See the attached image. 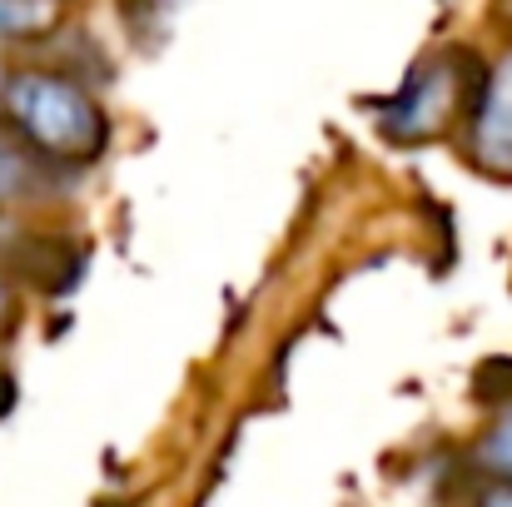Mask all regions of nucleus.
<instances>
[{"mask_svg":"<svg viewBox=\"0 0 512 507\" xmlns=\"http://www.w3.org/2000/svg\"><path fill=\"white\" fill-rule=\"evenodd\" d=\"M60 25V0H0V40H35Z\"/></svg>","mask_w":512,"mask_h":507,"instance_id":"obj_4","label":"nucleus"},{"mask_svg":"<svg viewBox=\"0 0 512 507\" xmlns=\"http://www.w3.org/2000/svg\"><path fill=\"white\" fill-rule=\"evenodd\" d=\"M10 408H15V378H10V373L0 368V418H5Z\"/></svg>","mask_w":512,"mask_h":507,"instance_id":"obj_8","label":"nucleus"},{"mask_svg":"<svg viewBox=\"0 0 512 507\" xmlns=\"http://www.w3.org/2000/svg\"><path fill=\"white\" fill-rule=\"evenodd\" d=\"M30 179H35V165H30V155L0 140V209H5V204H15V199H20V194L30 189Z\"/></svg>","mask_w":512,"mask_h":507,"instance_id":"obj_6","label":"nucleus"},{"mask_svg":"<svg viewBox=\"0 0 512 507\" xmlns=\"http://www.w3.org/2000/svg\"><path fill=\"white\" fill-rule=\"evenodd\" d=\"M478 458H483V468L498 483H512V403L503 408V418L488 428V438L478 443Z\"/></svg>","mask_w":512,"mask_h":507,"instance_id":"obj_5","label":"nucleus"},{"mask_svg":"<svg viewBox=\"0 0 512 507\" xmlns=\"http://www.w3.org/2000/svg\"><path fill=\"white\" fill-rule=\"evenodd\" d=\"M0 110L20 145L45 165H95L110 150V115L100 100L60 70H15L0 85Z\"/></svg>","mask_w":512,"mask_h":507,"instance_id":"obj_1","label":"nucleus"},{"mask_svg":"<svg viewBox=\"0 0 512 507\" xmlns=\"http://www.w3.org/2000/svg\"><path fill=\"white\" fill-rule=\"evenodd\" d=\"M483 65L468 50H438L418 60L403 80V90L383 105V135L398 145H423L438 140L448 125H468L478 90H483Z\"/></svg>","mask_w":512,"mask_h":507,"instance_id":"obj_2","label":"nucleus"},{"mask_svg":"<svg viewBox=\"0 0 512 507\" xmlns=\"http://www.w3.org/2000/svg\"><path fill=\"white\" fill-rule=\"evenodd\" d=\"M468 155L493 179H512V50H503V60L483 75L468 115Z\"/></svg>","mask_w":512,"mask_h":507,"instance_id":"obj_3","label":"nucleus"},{"mask_svg":"<svg viewBox=\"0 0 512 507\" xmlns=\"http://www.w3.org/2000/svg\"><path fill=\"white\" fill-rule=\"evenodd\" d=\"M10 314V289H5V279H0V319Z\"/></svg>","mask_w":512,"mask_h":507,"instance_id":"obj_9","label":"nucleus"},{"mask_svg":"<svg viewBox=\"0 0 512 507\" xmlns=\"http://www.w3.org/2000/svg\"><path fill=\"white\" fill-rule=\"evenodd\" d=\"M478 507H512V483H493L478 493Z\"/></svg>","mask_w":512,"mask_h":507,"instance_id":"obj_7","label":"nucleus"}]
</instances>
